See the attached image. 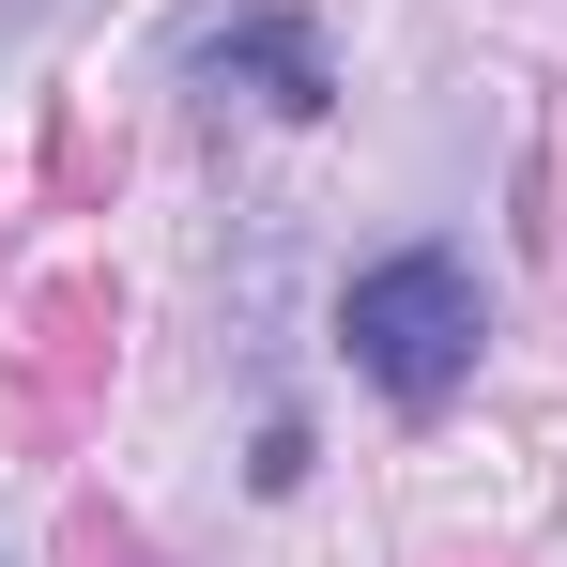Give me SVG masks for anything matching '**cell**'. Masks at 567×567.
I'll list each match as a JSON object with an SVG mask.
<instances>
[{"instance_id": "2", "label": "cell", "mask_w": 567, "mask_h": 567, "mask_svg": "<svg viewBox=\"0 0 567 567\" xmlns=\"http://www.w3.org/2000/svg\"><path fill=\"white\" fill-rule=\"evenodd\" d=\"M185 62H199V78H246V93H261V107H291V123L338 93V78H322V31H307V16H230V31H199Z\"/></svg>"}, {"instance_id": "1", "label": "cell", "mask_w": 567, "mask_h": 567, "mask_svg": "<svg viewBox=\"0 0 567 567\" xmlns=\"http://www.w3.org/2000/svg\"><path fill=\"white\" fill-rule=\"evenodd\" d=\"M338 338H353V369H369L399 414H445V399L475 383V338H491L475 261H445V246L369 261V277H353V307H338Z\"/></svg>"}]
</instances>
